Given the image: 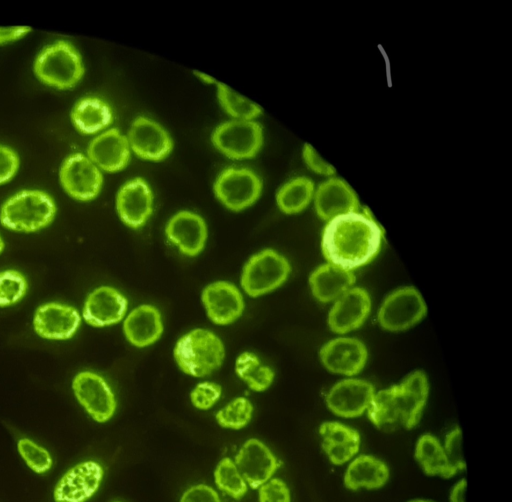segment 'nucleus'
<instances>
[{
	"mask_svg": "<svg viewBox=\"0 0 512 502\" xmlns=\"http://www.w3.org/2000/svg\"><path fill=\"white\" fill-rule=\"evenodd\" d=\"M78 310L66 303L47 302L39 305L32 317L34 332L46 340L71 339L81 325Z\"/></svg>",
	"mask_w": 512,
	"mask_h": 502,
	"instance_id": "obj_15",
	"label": "nucleus"
},
{
	"mask_svg": "<svg viewBox=\"0 0 512 502\" xmlns=\"http://www.w3.org/2000/svg\"><path fill=\"white\" fill-rule=\"evenodd\" d=\"M314 208L325 221L360 209L358 197L353 188L343 179L332 176L315 188Z\"/></svg>",
	"mask_w": 512,
	"mask_h": 502,
	"instance_id": "obj_23",
	"label": "nucleus"
},
{
	"mask_svg": "<svg viewBox=\"0 0 512 502\" xmlns=\"http://www.w3.org/2000/svg\"><path fill=\"white\" fill-rule=\"evenodd\" d=\"M128 310V300L118 289L102 285L86 296L81 317L95 328H103L123 321Z\"/></svg>",
	"mask_w": 512,
	"mask_h": 502,
	"instance_id": "obj_18",
	"label": "nucleus"
},
{
	"mask_svg": "<svg viewBox=\"0 0 512 502\" xmlns=\"http://www.w3.org/2000/svg\"><path fill=\"white\" fill-rule=\"evenodd\" d=\"M259 502H291L287 484L280 478L272 477L258 488Z\"/></svg>",
	"mask_w": 512,
	"mask_h": 502,
	"instance_id": "obj_40",
	"label": "nucleus"
},
{
	"mask_svg": "<svg viewBox=\"0 0 512 502\" xmlns=\"http://www.w3.org/2000/svg\"><path fill=\"white\" fill-rule=\"evenodd\" d=\"M104 469L95 460H86L69 468L53 490L55 502H86L99 489Z\"/></svg>",
	"mask_w": 512,
	"mask_h": 502,
	"instance_id": "obj_14",
	"label": "nucleus"
},
{
	"mask_svg": "<svg viewBox=\"0 0 512 502\" xmlns=\"http://www.w3.org/2000/svg\"><path fill=\"white\" fill-rule=\"evenodd\" d=\"M382 229L367 210L337 216L322 234V252L329 263L352 270L369 263L378 253Z\"/></svg>",
	"mask_w": 512,
	"mask_h": 502,
	"instance_id": "obj_1",
	"label": "nucleus"
},
{
	"mask_svg": "<svg viewBox=\"0 0 512 502\" xmlns=\"http://www.w3.org/2000/svg\"><path fill=\"white\" fill-rule=\"evenodd\" d=\"M20 159L9 146L0 144V185L9 182L18 172Z\"/></svg>",
	"mask_w": 512,
	"mask_h": 502,
	"instance_id": "obj_42",
	"label": "nucleus"
},
{
	"mask_svg": "<svg viewBox=\"0 0 512 502\" xmlns=\"http://www.w3.org/2000/svg\"><path fill=\"white\" fill-rule=\"evenodd\" d=\"M222 386L213 381H201L190 391L191 404L198 410L211 409L221 398Z\"/></svg>",
	"mask_w": 512,
	"mask_h": 502,
	"instance_id": "obj_38",
	"label": "nucleus"
},
{
	"mask_svg": "<svg viewBox=\"0 0 512 502\" xmlns=\"http://www.w3.org/2000/svg\"><path fill=\"white\" fill-rule=\"evenodd\" d=\"M27 291L28 281L20 271H0V308L17 304L25 297Z\"/></svg>",
	"mask_w": 512,
	"mask_h": 502,
	"instance_id": "obj_36",
	"label": "nucleus"
},
{
	"mask_svg": "<svg viewBox=\"0 0 512 502\" xmlns=\"http://www.w3.org/2000/svg\"><path fill=\"white\" fill-rule=\"evenodd\" d=\"M164 233L181 254L196 257L206 246L208 227L200 214L191 210H180L167 220Z\"/></svg>",
	"mask_w": 512,
	"mask_h": 502,
	"instance_id": "obj_17",
	"label": "nucleus"
},
{
	"mask_svg": "<svg viewBox=\"0 0 512 502\" xmlns=\"http://www.w3.org/2000/svg\"><path fill=\"white\" fill-rule=\"evenodd\" d=\"M114 502H122V501H114Z\"/></svg>",
	"mask_w": 512,
	"mask_h": 502,
	"instance_id": "obj_49",
	"label": "nucleus"
},
{
	"mask_svg": "<svg viewBox=\"0 0 512 502\" xmlns=\"http://www.w3.org/2000/svg\"><path fill=\"white\" fill-rule=\"evenodd\" d=\"M315 185L306 176H296L284 182L277 190L275 201L279 210L287 215L302 212L313 200Z\"/></svg>",
	"mask_w": 512,
	"mask_h": 502,
	"instance_id": "obj_31",
	"label": "nucleus"
},
{
	"mask_svg": "<svg viewBox=\"0 0 512 502\" xmlns=\"http://www.w3.org/2000/svg\"><path fill=\"white\" fill-rule=\"evenodd\" d=\"M389 476L385 462L372 455H359L347 466L343 482L350 490L378 489L387 483Z\"/></svg>",
	"mask_w": 512,
	"mask_h": 502,
	"instance_id": "obj_29",
	"label": "nucleus"
},
{
	"mask_svg": "<svg viewBox=\"0 0 512 502\" xmlns=\"http://www.w3.org/2000/svg\"><path fill=\"white\" fill-rule=\"evenodd\" d=\"M467 482L465 479H461L456 482L449 494L450 502H465Z\"/></svg>",
	"mask_w": 512,
	"mask_h": 502,
	"instance_id": "obj_45",
	"label": "nucleus"
},
{
	"mask_svg": "<svg viewBox=\"0 0 512 502\" xmlns=\"http://www.w3.org/2000/svg\"><path fill=\"white\" fill-rule=\"evenodd\" d=\"M233 460L248 487L252 489H258L270 480L279 468L277 457L257 438L247 439Z\"/></svg>",
	"mask_w": 512,
	"mask_h": 502,
	"instance_id": "obj_19",
	"label": "nucleus"
},
{
	"mask_svg": "<svg viewBox=\"0 0 512 502\" xmlns=\"http://www.w3.org/2000/svg\"><path fill=\"white\" fill-rule=\"evenodd\" d=\"M322 449L334 465L351 461L360 449L361 436L350 426L337 421L323 422L319 427Z\"/></svg>",
	"mask_w": 512,
	"mask_h": 502,
	"instance_id": "obj_26",
	"label": "nucleus"
},
{
	"mask_svg": "<svg viewBox=\"0 0 512 502\" xmlns=\"http://www.w3.org/2000/svg\"><path fill=\"white\" fill-rule=\"evenodd\" d=\"M302 158L307 168L318 175L329 178L336 173L333 165L322 158L315 148L308 143L303 145Z\"/></svg>",
	"mask_w": 512,
	"mask_h": 502,
	"instance_id": "obj_41",
	"label": "nucleus"
},
{
	"mask_svg": "<svg viewBox=\"0 0 512 502\" xmlns=\"http://www.w3.org/2000/svg\"><path fill=\"white\" fill-rule=\"evenodd\" d=\"M375 394L373 385L362 379H345L334 384L326 395V405L334 414L354 418L367 411Z\"/></svg>",
	"mask_w": 512,
	"mask_h": 502,
	"instance_id": "obj_21",
	"label": "nucleus"
},
{
	"mask_svg": "<svg viewBox=\"0 0 512 502\" xmlns=\"http://www.w3.org/2000/svg\"><path fill=\"white\" fill-rule=\"evenodd\" d=\"M290 272L291 265L285 256L272 248H265L244 263L240 285L249 297L257 298L282 286Z\"/></svg>",
	"mask_w": 512,
	"mask_h": 502,
	"instance_id": "obj_6",
	"label": "nucleus"
},
{
	"mask_svg": "<svg viewBox=\"0 0 512 502\" xmlns=\"http://www.w3.org/2000/svg\"><path fill=\"white\" fill-rule=\"evenodd\" d=\"M443 448L449 463L457 470L466 468L462 447V433L459 427L452 429L445 437Z\"/></svg>",
	"mask_w": 512,
	"mask_h": 502,
	"instance_id": "obj_39",
	"label": "nucleus"
},
{
	"mask_svg": "<svg viewBox=\"0 0 512 502\" xmlns=\"http://www.w3.org/2000/svg\"><path fill=\"white\" fill-rule=\"evenodd\" d=\"M426 314V304L414 287L391 292L382 302L378 322L388 331H402L417 324Z\"/></svg>",
	"mask_w": 512,
	"mask_h": 502,
	"instance_id": "obj_12",
	"label": "nucleus"
},
{
	"mask_svg": "<svg viewBox=\"0 0 512 502\" xmlns=\"http://www.w3.org/2000/svg\"><path fill=\"white\" fill-rule=\"evenodd\" d=\"M201 302L208 319L220 326L237 321L245 309L240 289L234 283L225 280L206 285L201 292Z\"/></svg>",
	"mask_w": 512,
	"mask_h": 502,
	"instance_id": "obj_16",
	"label": "nucleus"
},
{
	"mask_svg": "<svg viewBox=\"0 0 512 502\" xmlns=\"http://www.w3.org/2000/svg\"><path fill=\"white\" fill-rule=\"evenodd\" d=\"M37 79L54 89L74 88L85 74V66L79 51L65 40H57L45 46L33 62Z\"/></svg>",
	"mask_w": 512,
	"mask_h": 502,
	"instance_id": "obj_5",
	"label": "nucleus"
},
{
	"mask_svg": "<svg viewBox=\"0 0 512 502\" xmlns=\"http://www.w3.org/2000/svg\"><path fill=\"white\" fill-rule=\"evenodd\" d=\"M71 387L78 403L95 422L106 423L114 416L117 400L112 388L100 374L90 370L80 371L73 377Z\"/></svg>",
	"mask_w": 512,
	"mask_h": 502,
	"instance_id": "obj_10",
	"label": "nucleus"
},
{
	"mask_svg": "<svg viewBox=\"0 0 512 502\" xmlns=\"http://www.w3.org/2000/svg\"><path fill=\"white\" fill-rule=\"evenodd\" d=\"M122 331L126 340L136 348L156 343L162 336L164 324L161 312L151 304H141L123 319Z\"/></svg>",
	"mask_w": 512,
	"mask_h": 502,
	"instance_id": "obj_25",
	"label": "nucleus"
},
{
	"mask_svg": "<svg viewBox=\"0 0 512 502\" xmlns=\"http://www.w3.org/2000/svg\"><path fill=\"white\" fill-rule=\"evenodd\" d=\"M428 393L426 374L414 371L400 384L375 392L367 409L368 418L382 431L411 429L422 416Z\"/></svg>",
	"mask_w": 512,
	"mask_h": 502,
	"instance_id": "obj_2",
	"label": "nucleus"
},
{
	"mask_svg": "<svg viewBox=\"0 0 512 502\" xmlns=\"http://www.w3.org/2000/svg\"><path fill=\"white\" fill-rule=\"evenodd\" d=\"M319 357L327 370L352 376L364 368L368 351L364 343L356 338L338 337L321 347Z\"/></svg>",
	"mask_w": 512,
	"mask_h": 502,
	"instance_id": "obj_22",
	"label": "nucleus"
},
{
	"mask_svg": "<svg viewBox=\"0 0 512 502\" xmlns=\"http://www.w3.org/2000/svg\"><path fill=\"white\" fill-rule=\"evenodd\" d=\"M153 208L154 193L143 177L128 179L119 187L115 196V210L128 228H142L152 216Z\"/></svg>",
	"mask_w": 512,
	"mask_h": 502,
	"instance_id": "obj_13",
	"label": "nucleus"
},
{
	"mask_svg": "<svg viewBox=\"0 0 512 502\" xmlns=\"http://www.w3.org/2000/svg\"><path fill=\"white\" fill-rule=\"evenodd\" d=\"M179 502H222L214 488L199 483L188 487L181 495Z\"/></svg>",
	"mask_w": 512,
	"mask_h": 502,
	"instance_id": "obj_43",
	"label": "nucleus"
},
{
	"mask_svg": "<svg viewBox=\"0 0 512 502\" xmlns=\"http://www.w3.org/2000/svg\"><path fill=\"white\" fill-rule=\"evenodd\" d=\"M215 87L218 103L231 119L256 120L262 114L263 110L258 104L226 84L218 81Z\"/></svg>",
	"mask_w": 512,
	"mask_h": 502,
	"instance_id": "obj_33",
	"label": "nucleus"
},
{
	"mask_svg": "<svg viewBox=\"0 0 512 502\" xmlns=\"http://www.w3.org/2000/svg\"><path fill=\"white\" fill-rule=\"evenodd\" d=\"M213 147L232 160L254 158L264 143V130L256 120L229 119L218 124L210 136Z\"/></svg>",
	"mask_w": 512,
	"mask_h": 502,
	"instance_id": "obj_7",
	"label": "nucleus"
},
{
	"mask_svg": "<svg viewBox=\"0 0 512 502\" xmlns=\"http://www.w3.org/2000/svg\"><path fill=\"white\" fill-rule=\"evenodd\" d=\"M355 275L332 263L318 266L309 276L312 295L320 302L327 303L339 298L355 283Z\"/></svg>",
	"mask_w": 512,
	"mask_h": 502,
	"instance_id": "obj_27",
	"label": "nucleus"
},
{
	"mask_svg": "<svg viewBox=\"0 0 512 502\" xmlns=\"http://www.w3.org/2000/svg\"><path fill=\"white\" fill-rule=\"evenodd\" d=\"M131 149L122 131L116 127L97 134L88 144L87 157L103 172L124 170L131 160Z\"/></svg>",
	"mask_w": 512,
	"mask_h": 502,
	"instance_id": "obj_20",
	"label": "nucleus"
},
{
	"mask_svg": "<svg viewBox=\"0 0 512 502\" xmlns=\"http://www.w3.org/2000/svg\"><path fill=\"white\" fill-rule=\"evenodd\" d=\"M370 309L368 292L360 287H352L335 300L328 314V325L335 333H348L364 323Z\"/></svg>",
	"mask_w": 512,
	"mask_h": 502,
	"instance_id": "obj_24",
	"label": "nucleus"
},
{
	"mask_svg": "<svg viewBox=\"0 0 512 502\" xmlns=\"http://www.w3.org/2000/svg\"><path fill=\"white\" fill-rule=\"evenodd\" d=\"M4 248H5V242H4L3 238H2V236L0 235V255L4 251Z\"/></svg>",
	"mask_w": 512,
	"mask_h": 502,
	"instance_id": "obj_47",
	"label": "nucleus"
},
{
	"mask_svg": "<svg viewBox=\"0 0 512 502\" xmlns=\"http://www.w3.org/2000/svg\"><path fill=\"white\" fill-rule=\"evenodd\" d=\"M194 74L195 76L201 80L202 82L206 83V84H211V85H216V83L218 82L217 80H215L213 77L205 74V73H202L200 71H194Z\"/></svg>",
	"mask_w": 512,
	"mask_h": 502,
	"instance_id": "obj_46",
	"label": "nucleus"
},
{
	"mask_svg": "<svg viewBox=\"0 0 512 502\" xmlns=\"http://www.w3.org/2000/svg\"><path fill=\"white\" fill-rule=\"evenodd\" d=\"M253 412L252 402L244 396H238L216 412L215 420L222 428L240 430L250 423Z\"/></svg>",
	"mask_w": 512,
	"mask_h": 502,
	"instance_id": "obj_35",
	"label": "nucleus"
},
{
	"mask_svg": "<svg viewBox=\"0 0 512 502\" xmlns=\"http://www.w3.org/2000/svg\"><path fill=\"white\" fill-rule=\"evenodd\" d=\"M61 187L68 196L80 202L98 197L103 187L102 171L83 153H71L59 169Z\"/></svg>",
	"mask_w": 512,
	"mask_h": 502,
	"instance_id": "obj_9",
	"label": "nucleus"
},
{
	"mask_svg": "<svg viewBox=\"0 0 512 502\" xmlns=\"http://www.w3.org/2000/svg\"><path fill=\"white\" fill-rule=\"evenodd\" d=\"M17 450L26 465L37 474L48 472L53 465V459L49 451L31 439H19Z\"/></svg>",
	"mask_w": 512,
	"mask_h": 502,
	"instance_id": "obj_37",
	"label": "nucleus"
},
{
	"mask_svg": "<svg viewBox=\"0 0 512 502\" xmlns=\"http://www.w3.org/2000/svg\"><path fill=\"white\" fill-rule=\"evenodd\" d=\"M225 345L213 331L194 328L183 334L173 348L174 361L181 372L203 378L218 370L225 359Z\"/></svg>",
	"mask_w": 512,
	"mask_h": 502,
	"instance_id": "obj_3",
	"label": "nucleus"
},
{
	"mask_svg": "<svg viewBox=\"0 0 512 502\" xmlns=\"http://www.w3.org/2000/svg\"><path fill=\"white\" fill-rule=\"evenodd\" d=\"M408 502H433V501L425 500V499H413V500H410Z\"/></svg>",
	"mask_w": 512,
	"mask_h": 502,
	"instance_id": "obj_48",
	"label": "nucleus"
},
{
	"mask_svg": "<svg viewBox=\"0 0 512 502\" xmlns=\"http://www.w3.org/2000/svg\"><path fill=\"white\" fill-rule=\"evenodd\" d=\"M31 31L27 26L0 27V45L14 42Z\"/></svg>",
	"mask_w": 512,
	"mask_h": 502,
	"instance_id": "obj_44",
	"label": "nucleus"
},
{
	"mask_svg": "<svg viewBox=\"0 0 512 502\" xmlns=\"http://www.w3.org/2000/svg\"><path fill=\"white\" fill-rule=\"evenodd\" d=\"M126 137L131 152L145 161L161 162L170 156L174 148L173 138L167 129L144 115L132 120Z\"/></svg>",
	"mask_w": 512,
	"mask_h": 502,
	"instance_id": "obj_11",
	"label": "nucleus"
},
{
	"mask_svg": "<svg viewBox=\"0 0 512 502\" xmlns=\"http://www.w3.org/2000/svg\"><path fill=\"white\" fill-rule=\"evenodd\" d=\"M74 127L82 134H99L113 121L110 105L100 97L84 96L76 101L70 112Z\"/></svg>",
	"mask_w": 512,
	"mask_h": 502,
	"instance_id": "obj_28",
	"label": "nucleus"
},
{
	"mask_svg": "<svg viewBox=\"0 0 512 502\" xmlns=\"http://www.w3.org/2000/svg\"><path fill=\"white\" fill-rule=\"evenodd\" d=\"M213 476L217 488L232 499L240 500L246 495L248 485L233 459L229 457L220 459Z\"/></svg>",
	"mask_w": 512,
	"mask_h": 502,
	"instance_id": "obj_34",
	"label": "nucleus"
},
{
	"mask_svg": "<svg viewBox=\"0 0 512 502\" xmlns=\"http://www.w3.org/2000/svg\"><path fill=\"white\" fill-rule=\"evenodd\" d=\"M414 456L427 475L447 479L457 474V470L447 459L443 445L431 434H423L418 438Z\"/></svg>",
	"mask_w": 512,
	"mask_h": 502,
	"instance_id": "obj_30",
	"label": "nucleus"
},
{
	"mask_svg": "<svg viewBox=\"0 0 512 502\" xmlns=\"http://www.w3.org/2000/svg\"><path fill=\"white\" fill-rule=\"evenodd\" d=\"M234 370L239 379L254 392H264L273 383L274 370L262 363L259 357L250 351H244L235 360Z\"/></svg>",
	"mask_w": 512,
	"mask_h": 502,
	"instance_id": "obj_32",
	"label": "nucleus"
},
{
	"mask_svg": "<svg viewBox=\"0 0 512 502\" xmlns=\"http://www.w3.org/2000/svg\"><path fill=\"white\" fill-rule=\"evenodd\" d=\"M212 191L226 209L241 212L258 201L263 191V181L251 168L230 166L217 174Z\"/></svg>",
	"mask_w": 512,
	"mask_h": 502,
	"instance_id": "obj_8",
	"label": "nucleus"
},
{
	"mask_svg": "<svg viewBox=\"0 0 512 502\" xmlns=\"http://www.w3.org/2000/svg\"><path fill=\"white\" fill-rule=\"evenodd\" d=\"M56 213L57 206L51 195L39 189H25L2 203L0 224L14 232L34 233L48 227Z\"/></svg>",
	"mask_w": 512,
	"mask_h": 502,
	"instance_id": "obj_4",
	"label": "nucleus"
}]
</instances>
